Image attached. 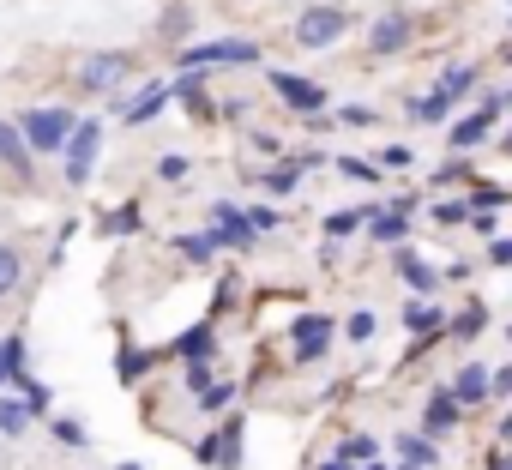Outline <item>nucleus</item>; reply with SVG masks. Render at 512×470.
<instances>
[{
  "label": "nucleus",
  "mask_w": 512,
  "mask_h": 470,
  "mask_svg": "<svg viewBox=\"0 0 512 470\" xmlns=\"http://www.w3.org/2000/svg\"><path fill=\"white\" fill-rule=\"evenodd\" d=\"M260 43L247 37H217V43H187L181 49V73H223V67H253Z\"/></svg>",
  "instance_id": "obj_1"
},
{
  "label": "nucleus",
  "mask_w": 512,
  "mask_h": 470,
  "mask_svg": "<svg viewBox=\"0 0 512 470\" xmlns=\"http://www.w3.org/2000/svg\"><path fill=\"white\" fill-rule=\"evenodd\" d=\"M79 121L85 115H73V109H61V103H49V109H25V145L31 151H43V157H55V151H67V139L79 133Z\"/></svg>",
  "instance_id": "obj_2"
},
{
  "label": "nucleus",
  "mask_w": 512,
  "mask_h": 470,
  "mask_svg": "<svg viewBox=\"0 0 512 470\" xmlns=\"http://www.w3.org/2000/svg\"><path fill=\"white\" fill-rule=\"evenodd\" d=\"M344 31H350V13H344V7H308V13L296 19V43H302V49H332Z\"/></svg>",
  "instance_id": "obj_3"
},
{
  "label": "nucleus",
  "mask_w": 512,
  "mask_h": 470,
  "mask_svg": "<svg viewBox=\"0 0 512 470\" xmlns=\"http://www.w3.org/2000/svg\"><path fill=\"white\" fill-rule=\"evenodd\" d=\"M97 145H103V121H97V115H85V121H79V133L67 139V163H61V169H67V187H85V181H91Z\"/></svg>",
  "instance_id": "obj_4"
},
{
  "label": "nucleus",
  "mask_w": 512,
  "mask_h": 470,
  "mask_svg": "<svg viewBox=\"0 0 512 470\" xmlns=\"http://www.w3.org/2000/svg\"><path fill=\"white\" fill-rule=\"evenodd\" d=\"M410 13L404 7H386V13H374V25H368V55H398V49H410Z\"/></svg>",
  "instance_id": "obj_5"
},
{
  "label": "nucleus",
  "mask_w": 512,
  "mask_h": 470,
  "mask_svg": "<svg viewBox=\"0 0 512 470\" xmlns=\"http://www.w3.org/2000/svg\"><path fill=\"white\" fill-rule=\"evenodd\" d=\"M127 73H133V55H121V49H103V55H91V61L79 67V91H115Z\"/></svg>",
  "instance_id": "obj_6"
},
{
  "label": "nucleus",
  "mask_w": 512,
  "mask_h": 470,
  "mask_svg": "<svg viewBox=\"0 0 512 470\" xmlns=\"http://www.w3.org/2000/svg\"><path fill=\"white\" fill-rule=\"evenodd\" d=\"M332 320L326 314H296V326H290V338H296V362H320L326 350H332Z\"/></svg>",
  "instance_id": "obj_7"
},
{
  "label": "nucleus",
  "mask_w": 512,
  "mask_h": 470,
  "mask_svg": "<svg viewBox=\"0 0 512 470\" xmlns=\"http://www.w3.org/2000/svg\"><path fill=\"white\" fill-rule=\"evenodd\" d=\"M199 464H211V470H235V464H241V422H235V416L199 440Z\"/></svg>",
  "instance_id": "obj_8"
},
{
  "label": "nucleus",
  "mask_w": 512,
  "mask_h": 470,
  "mask_svg": "<svg viewBox=\"0 0 512 470\" xmlns=\"http://www.w3.org/2000/svg\"><path fill=\"white\" fill-rule=\"evenodd\" d=\"M211 235H217L223 248H235V254H241V248H253V223H247V211H241V205H229V199H217V205H211Z\"/></svg>",
  "instance_id": "obj_9"
},
{
  "label": "nucleus",
  "mask_w": 512,
  "mask_h": 470,
  "mask_svg": "<svg viewBox=\"0 0 512 470\" xmlns=\"http://www.w3.org/2000/svg\"><path fill=\"white\" fill-rule=\"evenodd\" d=\"M272 91H278V97H284L296 115H308V121L326 109V91H320L314 79H296V73H272Z\"/></svg>",
  "instance_id": "obj_10"
},
{
  "label": "nucleus",
  "mask_w": 512,
  "mask_h": 470,
  "mask_svg": "<svg viewBox=\"0 0 512 470\" xmlns=\"http://www.w3.org/2000/svg\"><path fill=\"white\" fill-rule=\"evenodd\" d=\"M163 103H169V79H157V85H145L133 103H121V109H115V121H121V127H145V121H157V115H163Z\"/></svg>",
  "instance_id": "obj_11"
},
{
  "label": "nucleus",
  "mask_w": 512,
  "mask_h": 470,
  "mask_svg": "<svg viewBox=\"0 0 512 470\" xmlns=\"http://www.w3.org/2000/svg\"><path fill=\"white\" fill-rule=\"evenodd\" d=\"M392 272H398V278H404V284H410L416 296H428V290L440 284V272H434V266H428V260H422L416 248H398V254H392Z\"/></svg>",
  "instance_id": "obj_12"
},
{
  "label": "nucleus",
  "mask_w": 512,
  "mask_h": 470,
  "mask_svg": "<svg viewBox=\"0 0 512 470\" xmlns=\"http://www.w3.org/2000/svg\"><path fill=\"white\" fill-rule=\"evenodd\" d=\"M488 392H494V374H488L482 362H464V368H458V380H452V398L470 410V404H482Z\"/></svg>",
  "instance_id": "obj_13"
},
{
  "label": "nucleus",
  "mask_w": 512,
  "mask_h": 470,
  "mask_svg": "<svg viewBox=\"0 0 512 470\" xmlns=\"http://www.w3.org/2000/svg\"><path fill=\"white\" fill-rule=\"evenodd\" d=\"M0 169H19L31 181V145H25V133L13 121H0Z\"/></svg>",
  "instance_id": "obj_14"
},
{
  "label": "nucleus",
  "mask_w": 512,
  "mask_h": 470,
  "mask_svg": "<svg viewBox=\"0 0 512 470\" xmlns=\"http://www.w3.org/2000/svg\"><path fill=\"white\" fill-rule=\"evenodd\" d=\"M19 380H31V350H25V338L13 332L7 344H0V386H19Z\"/></svg>",
  "instance_id": "obj_15"
},
{
  "label": "nucleus",
  "mask_w": 512,
  "mask_h": 470,
  "mask_svg": "<svg viewBox=\"0 0 512 470\" xmlns=\"http://www.w3.org/2000/svg\"><path fill=\"white\" fill-rule=\"evenodd\" d=\"M458 398H452V386H440V392H428V410H422V422H428V434H446V428H458Z\"/></svg>",
  "instance_id": "obj_16"
},
{
  "label": "nucleus",
  "mask_w": 512,
  "mask_h": 470,
  "mask_svg": "<svg viewBox=\"0 0 512 470\" xmlns=\"http://www.w3.org/2000/svg\"><path fill=\"white\" fill-rule=\"evenodd\" d=\"M392 446H398V458H404V470H428V464L440 458V452H434V434H410V428H404V434H398Z\"/></svg>",
  "instance_id": "obj_17"
},
{
  "label": "nucleus",
  "mask_w": 512,
  "mask_h": 470,
  "mask_svg": "<svg viewBox=\"0 0 512 470\" xmlns=\"http://www.w3.org/2000/svg\"><path fill=\"white\" fill-rule=\"evenodd\" d=\"M181 362H211V350H217V338H211V326H193V332H181L175 344H169Z\"/></svg>",
  "instance_id": "obj_18"
},
{
  "label": "nucleus",
  "mask_w": 512,
  "mask_h": 470,
  "mask_svg": "<svg viewBox=\"0 0 512 470\" xmlns=\"http://www.w3.org/2000/svg\"><path fill=\"white\" fill-rule=\"evenodd\" d=\"M494 121H500V109H476V115L452 121V151H458V145H476V139H482V133H488Z\"/></svg>",
  "instance_id": "obj_19"
},
{
  "label": "nucleus",
  "mask_w": 512,
  "mask_h": 470,
  "mask_svg": "<svg viewBox=\"0 0 512 470\" xmlns=\"http://www.w3.org/2000/svg\"><path fill=\"white\" fill-rule=\"evenodd\" d=\"M404 332H416V338L428 344V338L440 332V308H434V302H404Z\"/></svg>",
  "instance_id": "obj_20"
},
{
  "label": "nucleus",
  "mask_w": 512,
  "mask_h": 470,
  "mask_svg": "<svg viewBox=\"0 0 512 470\" xmlns=\"http://www.w3.org/2000/svg\"><path fill=\"white\" fill-rule=\"evenodd\" d=\"M25 428H31L25 398H0V434H7V440H25Z\"/></svg>",
  "instance_id": "obj_21"
},
{
  "label": "nucleus",
  "mask_w": 512,
  "mask_h": 470,
  "mask_svg": "<svg viewBox=\"0 0 512 470\" xmlns=\"http://www.w3.org/2000/svg\"><path fill=\"white\" fill-rule=\"evenodd\" d=\"M19 284H25V254L0 242V296H13Z\"/></svg>",
  "instance_id": "obj_22"
},
{
  "label": "nucleus",
  "mask_w": 512,
  "mask_h": 470,
  "mask_svg": "<svg viewBox=\"0 0 512 470\" xmlns=\"http://www.w3.org/2000/svg\"><path fill=\"white\" fill-rule=\"evenodd\" d=\"M338 452H344V464H374V458H380V440H374V434H344Z\"/></svg>",
  "instance_id": "obj_23"
},
{
  "label": "nucleus",
  "mask_w": 512,
  "mask_h": 470,
  "mask_svg": "<svg viewBox=\"0 0 512 470\" xmlns=\"http://www.w3.org/2000/svg\"><path fill=\"white\" fill-rule=\"evenodd\" d=\"M404 229H410L404 211H374V217H368V235H374V242H398Z\"/></svg>",
  "instance_id": "obj_24"
},
{
  "label": "nucleus",
  "mask_w": 512,
  "mask_h": 470,
  "mask_svg": "<svg viewBox=\"0 0 512 470\" xmlns=\"http://www.w3.org/2000/svg\"><path fill=\"white\" fill-rule=\"evenodd\" d=\"M440 91H446V97H464V91H476V67H464V61H452V67L440 73Z\"/></svg>",
  "instance_id": "obj_25"
},
{
  "label": "nucleus",
  "mask_w": 512,
  "mask_h": 470,
  "mask_svg": "<svg viewBox=\"0 0 512 470\" xmlns=\"http://www.w3.org/2000/svg\"><path fill=\"white\" fill-rule=\"evenodd\" d=\"M446 115H452V97H446V91H434V97L416 103V121H422V127H446Z\"/></svg>",
  "instance_id": "obj_26"
},
{
  "label": "nucleus",
  "mask_w": 512,
  "mask_h": 470,
  "mask_svg": "<svg viewBox=\"0 0 512 470\" xmlns=\"http://www.w3.org/2000/svg\"><path fill=\"white\" fill-rule=\"evenodd\" d=\"M157 31H163L169 43H187V31H193V13H187V7H169V13L157 19Z\"/></svg>",
  "instance_id": "obj_27"
},
{
  "label": "nucleus",
  "mask_w": 512,
  "mask_h": 470,
  "mask_svg": "<svg viewBox=\"0 0 512 470\" xmlns=\"http://www.w3.org/2000/svg\"><path fill=\"white\" fill-rule=\"evenodd\" d=\"M229 404H235V386H229V380H217V386L199 392V410H205V416H223Z\"/></svg>",
  "instance_id": "obj_28"
},
{
  "label": "nucleus",
  "mask_w": 512,
  "mask_h": 470,
  "mask_svg": "<svg viewBox=\"0 0 512 470\" xmlns=\"http://www.w3.org/2000/svg\"><path fill=\"white\" fill-rule=\"evenodd\" d=\"M187 260H211V254H223V242H217V235H181V242H175Z\"/></svg>",
  "instance_id": "obj_29"
},
{
  "label": "nucleus",
  "mask_w": 512,
  "mask_h": 470,
  "mask_svg": "<svg viewBox=\"0 0 512 470\" xmlns=\"http://www.w3.org/2000/svg\"><path fill=\"white\" fill-rule=\"evenodd\" d=\"M145 368H151V350H121V356H115V374H121V380H139Z\"/></svg>",
  "instance_id": "obj_30"
},
{
  "label": "nucleus",
  "mask_w": 512,
  "mask_h": 470,
  "mask_svg": "<svg viewBox=\"0 0 512 470\" xmlns=\"http://www.w3.org/2000/svg\"><path fill=\"white\" fill-rule=\"evenodd\" d=\"M19 398H25V410H31V416H43V410H49V398H55V392H49V386H43V380H19Z\"/></svg>",
  "instance_id": "obj_31"
},
{
  "label": "nucleus",
  "mask_w": 512,
  "mask_h": 470,
  "mask_svg": "<svg viewBox=\"0 0 512 470\" xmlns=\"http://www.w3.org/2000/svg\"><path fill=\"white\" fill-rule=\"evenodd\" d=\"M55 440H61V446H73V452H85V440H91V434H85V422H73V416H55Z\"/></svg>",
  "instance_id": "obj_32"
},
{
  "label": "nucleus",
  "mask_w": 512,
  "mask_h": 470,
  "mask_svg": "<svg viewBox=\"0 0 512 470\" xmlns=\"http://www.w3.org/2000/svg\"><path fill=\"white\" fill-rule=\"evenodd\" d=\"M133 229H139V211H133V205H127V211H109V217H103V235H133Z\"/></svg>",
  "instance_id": "obj_33"
},
{
  "label": "nucleus",
  "mask_w": 512,
  "mask_h": 470,
  "mask_svg": "<svg viewBox=\"0 0 512 470\" xmlns=\"http://www.w3.org/2000/svg\"><path fill=\"white\" fill-rule=\"evenodd\" d=\"M368 217H374L368 205H362V211H332V217H326V229H332V235H350V229H356V223H368Z\"/></svg>",
  "instance_id": "obj_34"
},
{
  "label": "nucleus",
  "mask_w": 512,
  "mask_h": 470,
  "mask_svg": "<svg viewBox=\"0 0 512 470\" xmlns=\"http://www.w3.org/2000/svg\"><path fill=\"white\" fill-rule=\"evenodd\" d=\"M181 175H187V157L181 151H163L157 157V181H181Z\"/></svg>",
  "instance_id": "obj_35"
},
{
  "label": "nucleus",
  "mask_w": 512,
  "mask_h": 470,
  "mask_svg": "<svg viewBox=\"0 0 512 470\" xmlns=\"http://www.w3.org/2000/svg\"><path fill=\"white\" fill-rule=\"evenodd\" d=\"M338 175H350V181H362V187H368L380 169H374V163H362V157H338Z\"/></svg>",
  "instance_id": "obj_36"
},
{
  "label": "nucleus",
  "mask_w": 512,
  "mask_h": 470,
  "mask_svg": "<svg viewBox=\"0 0 512 470\" xmlns=\"http://www.w3.org/2000/svg\"><path fill=\"white\" fill-rule=\"evenodd\" d=\"M482 326H488V314H482V308H464V314L452 320V332H458V338H476Z\"/></svg>",
  "instance_id": "obj_37"
},
{
  "label": "nucleus",
  "mask_w": 512,
  "mask_h": 470,
  "mask_svg": "<svg viewBox=\"0 0 512 470\" xmlns=\"http://www.w3.org/2000/svg\"><path fill=\"white\" fill-rule=\"evenodd\" d=\"M247 223H253V235H260V229H278L284 211H272V205H247Z\"/></svg>",
  "instance_id": "obj_38"
},
{
  "label": "nucleus",
  "mask_w": 512,
  "mask_h": 470,
  "mask_svg": "<svg viewBox=\"0 0 512 470\" xmlns=\"http://www.w3.org/2000/svg\"><path fill=\"white\" fill-rule=\"evenodd\" d=\"M344 332H350V338H356V344H368V338H374V314H368V308H356V314H350V326H344Z\"/></svg>",
  "instance_id": "obj_39"
},
{
  "label": "nucleus",
  "mask_w": 512,
  "mask_h": 470,
  "mask_svg": "<svg viewBox=\"0 0 512 470\" xmlns=\"http://www.w3.org/2000/svg\"><path fill=\"white\" fill-rule=\"evenodd\" d=\"M488 266H500V272L512 266V235H500V242H488Z\"/></svg>",
  "instance_id": "obj_40"
},
{
  "label": "nucleus",
  "mask_w": 512,
  "mask_h": 470,
  "mask_svg": "<svg viewBox=\"0 0 512 470\" xmlns=\"http://www.w3.org/2000/svg\"><path fill=\"white\" fill-rule=\"evenodd\" d=\"M338 121H344V127H374V109H362V103H350V109H338Z\"/></svg>",
  "instance_id": "obj_41"
},
{
  "label": "nucleus",
  "mask_w": 512,
  "mask_h": 470,
  "mask_svg": "<svg viewBox=\"0 0 512 470\" xmlns=\"http://www.w3.org/2000/svg\"><path fill=\"white\" fill-rule=\"evenodd\" d=\"M380 169H410V145H386L380 151Z\"/></svg>",
  "instance_id": "obj_42"
},
{
  "label": "nucleus",
  "mask_w": 512,
  "mask_h": 470,
  "mask_svg": "<svg viewBox=\"0 0 512 470\" xmlns=\"http://www.w3.org/2000/svg\"><path fill=\"white\" fill-rule=\"evenodd\" d=\"M434 217H440V223H464L470 205H464V199H446V205H434Z\"/></svg>",
  "instance_id": "obj_43"
},
{
  "label": "nucleus",
  "mask_w": 512,
  "mask_h": 470,
  "mask_svg": "<svg viewBox=\"0 0 512 470\" xmlns=\"http://www.w3.org/2000/svg\"><path fill=\"white\" fill-rule=\"evenodd\" d=\"M494 205H506V193H500V187H482V193L470 199V211H494Z\"/></svg>",
  "instance_id": "obj_44"
},
{
  "label": "nucleus",
  "mask_w": 512,
  "mask_h": 470,
  "mask_svg": "<svg viewBox=\"0 0 512 470\" xmlns=\"http://www.w3.org/2000/svg\"><path fill=\"white\" fill-rule=\"evenodd\" d=\"M187 386L205 392V386H211V362H187Z\"/></svg>",
  "instance_id": "obj_45"
},
{
  "label": "nucleus",
  "mask_w": 512,
  "mask_h": 470,
  "mask_svg": "<svg viewBox=\"0 0 512 470\" xmlns=\"http://www.w3.org/2000/svg\"><path fill=\"white\" fill-rule=\"evenodd\" d=\"M296 175H302V169H296V163H284V169H272V187H278V193H290V187H296Z\"/></svg>",
  "instance_id": "obj_46"
},
{
  "label": "nucleus",
  "mask_w": 512,
  "mask_h": 470,
  "mask_svg": "<svg viewBox=\"0 0 512 470\" xmlns=\"http://www.w3.org/2000/svg\"><path fill=\"white\" fill-rule=\"evenodd\" d=\"M506 392H512V362H506V368H494V398H506Z\"/></svg>",
  "instance_id": "obj_47"
},
{
  "label": "nucleus",
  "mask_w": 512,
  "mask_h": 470,
  "mask_svg": "<svg viewBox=\"0 0 512 470\" xmlns=\"http://www.w3.org/2000/svg\"><path fill=\"white\" fill-rule=\"evenodd\" d=\"M320 470H350V464H344V458H338V464H320Z\"/></svg>",
  "instance_id": "obj_48"
},
{
  "label": "nucleus",
  "mask_w": 512,
  "mask_h": 470,
  "mask_svg": "<svg viewBox=\"0 0 512 470\" xmlns=\"http://www.w3.org/2000/svg\"><path fill=\"white\" fill-rule=\"evenodd\" d=\"M506 157H512V133H506Z\"/></svg>",
  "instance_id": "obj_49"
},
{
  "label": "nucleus",
  "mask_w": 512,
  "mask_h": 470,
  "mask_svg": "<svg viewBox=\"0 0 512 470\" xmlns=\"http://www.w3.org/2000/svg\"><path fill=\"white\" fill-rule=\"evenodd\" d=\"M121 470H139V464H121Z\"/></svg>",
  "instance_id": "obj_50"
},
{
  "label": "nucleus",
  "mask_w": 512,
  "mask_h": 470,
  "mask_svg": "<svg viewBox=\"0 0 512 470\" xmlns=\"http://www.w3.org/2000/svg\"><path fill=\"white\" fill-rule=\"evenodd\" d=\"M506 67H512V49H506Z\"/></svg>",
  "instance_id": "obj_51"
},
{
  "label": "nucleus",
  "mask_w": 512,
  "mask_h": 470,
  "mask_svg": "<svg viewBox=\"0 0 512 470\" xmlns=\"http://www.w3.org/2000/svg\"><path fill=\"white\" fill-rule=\"evenodd\" d=\"M368 470H380V464H368Z\"/></svg>",
  "instance_id": "obj_52"
},
{
  "label": "nucleus",
  "mask_w": 512,
  "mask_h": 470,
  "mask_svg": "<svg viewBox=\"0 0 512 470\" xmlns=\"http://www.w3.org/2000/svg\"><path fill=\"white\" fill-rule=\"evenodd\" d=\"M506 25H512V13H506Z\"/></svg>",
  "instance_id": "obj_53"
}]
</instances>
